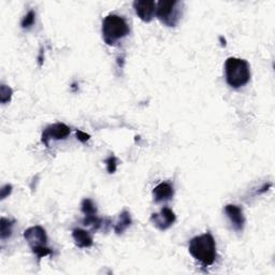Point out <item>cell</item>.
Segmentation results:
<instances>
[{
  "instance_id": "6da1fadb",
  "label": "cell",
  "mask_w": 275,
  "mask_h": 275,
  "mask_svg": "<svg viewBox=\"0 0 275 275\" xmlns=\"http://www.w3.org/2000/svg\"><path fill=\"white\" fill-rule=\"evenodd\" d=\"M188 251L190 255L204 267L212 266L217 257L215 239L210 232L192 238L189 242Z\"/></svg>"
},
{
  "instance_id": "7a4b0ae2",
  "label": "cell",
  "mask_w": 275,
  "mask_h": 275,
  "mask_svg": "<svg viewBox=\"0 0 275 275\" xmlns=\"http://www.w3.org/2000/svg\"><path fill=\"white\" fill-rule=\"evenodd\" d=\"M226 82L230 87L238 89L245 86L251 80V67L245 59L229 57L225 63Z\"/></svg>"
},
{
  "instance_id": "3957f363",
  "label": "cell",
  "mask_w": 275,
  "mask_h": 275,
  "mask_svg": "<svg viewBox=\"0 0 275 275\" xmlns=\"http://www.w3.org/2000/svg\"><path fill=\"white\" fill-rule=\"evenodd\" d=\"M102 38L105 42L114 46L118 44L122 39L127 37L130 28L127 20L118 14H109L102 22Z\"/></svg>"
},
{
  "instance_id": "277c9868",
  "label": "cell",
  "mask_w": 275,
  "mask_h": 275,
  "mask_svg": "<svg viewBox=\"0 0 275 275\" xmlns=\"http://www.w3.org/2000/svg\"><path fill=\"white\" fill-rule=\"evenodd\" d=\"M182 1L177 0H160L157 2L155 16L168 27H175L183 15Z\"/></svg>"
},
{
  "instance_id": "5b68a950",
  "label": "cell",
  "mask_w": 275,
  "mask_h": 275,
  "mask_svg": "<svg viewBox=\"0 0 275 275\" xmlns=\"http://www.w3.org/2000/svg\"><path fill=\"white\" fill-rule=\"evenodd\" d=\"M70 128L63 123L53 124V125L47 126L44 129L42 136H41V141H42L45 146L49 147L51 140H65L67 139V137L70 135Z\"/></svg>"
},
{
  "instance_id": "8992f818",
  "label": "cell",
  "mask_w": 275,
  "mask_h": 275,
  "mask_svg": "<svg viewBox=\"0 0 275 275\" xmlns=\"http://www.w3.org/2000/svg\"><path fill=\"white\" fill-rule=\"evenodd\" d=\"M24 238L29 244L31 251L45 247L47 244V236L41 226H33L24 231Z\"/></svg>"
},
{
  "instance_id": "52a82bcc",
  "label": "cell",
  "mask_w": 275,
  "mask_h": 275,
  "mask_svg": "<svg viewBox=\"0 0 275 275\" xmlns=\"http://www.w3.org/2000/svg\"><path fill=\"white\" fill-rule=\"evenodd\" d=\"M175 221L176 216L174 214V212L167 208V206L162 208L159 213H154V214L150 216V222H152L156 228L160 231L169 229L170 227L175 223Z\"/></svg>"
},
{
  "instance_id": "ba28073f",
  "label": "cell",
  "mask_w": 275,
  "mask_h": 275,
  "mask_svg": "<svg viewBox=\"0 0 275 275\" xmlns=\"http://www.w3.org/2000/svg\"><path fill=\"white\" fill-rule=\"evenodd\" d=\"M157 2L146 1V0H136L134 2V9L136 14L141 20L145 23L152 22L156 14Z\"/></svg>"
},
{
  "instance_id": "9c48e42d",
  "label": "cell",
  "mask_w": 275,
  "mask_h": 275,
  "mask_svg": "<svg viewBox=\"0 0 275 275\" xmlns=\"http://www.w3.org/2000/svg\"><path fill=\"white\" fill-rule=\"evenodd\" d=\"M225 214L228 217L232 228L237 232L243 231L245 226V217L242 208L236 204H227L225 206Z\"/></svg>"
},
{
  "instance_id": "30bf717a",
  "label": "cell",
  "mask_w": 275,
  "mask_h": 275,
  "mask_svg": "<svg viewBox=\"0 0 275 275\" xmlns=\"http://www.w3.org/2000/svg\"><path fill=\"white\" fill-rule=\"evenodd\" d=\"M174 196V188L170 183L162 182L158 184L157 186L153 189V198L154 201L159 203L171 200Z\"/></svg>"
},
{
  "instance_id": "8fae6325",
  "label": "cell",
  "mask_w": 275,
  "mask_h": 275,
  "mask_svg": "<svg viewBox=\"0 0 275 275\" xmlns=\"http://www.w3.org/2000/svg\"><path fill=\"white\" fill-rule=\"evenodd\" d=\"M72 238L74 241V244L78 247H80V249H88V247L93 246L94 244L92 236L89 235L88 231L84 229H81V228L73 229Z\"/></svg>"
},
{
  "instance_id": "7c38bea8",
  "label": "cell",
  "mask_w": 275,
  "mask_h": 275,
  "mask_svg": "<svg viewBox=\"0 0 275 275\" xmlns=\"http://www.w3.org/2000/svg\"><path fill=\"white\" fill-rule=\"evenodd\" d=\"M82 223H83L84 226L91 227L93 231H98V230L102 229L106 225L110 226V224H111V221H110V219H107V218H100V217L97 216V214H96V215L85 216V218L83 219V222H82Z\"/></svg>"
},
{
  "instance_id": "4fadbf2b",
  "label": "cell",
  "mask_w": 275,
  "mask_h": 275,
  "mask_svg": "<svg viewBox=\"0 0 275 275\" xmlns=\"http://www.w3.org/2000/svg\"><path fill=\"white\" fill-rule=\"evenodd\" d=\"M132 216H130V213L127 210H124L120 216H119V221L114 226V231L116 235H123L125 232L130 225H132Z\"/></svg>"
},
{
  "instance_id": "5bb4252c",
  "label": "cell",
  "mask_w": 275,
  "mask_h": 275,
  "mask_svg": "<svg viewBox=\"0 0 275 275\" xmlns=\"http://www.w3.org/2000/svg\"><path fill=\"white\" fill-rule=\"evenodd\" d=\"M14 223L15 221H13V219L1 217V221H0V238L2 241H5L12 236V229Z\"/></svg>"
},
{
  "instance_id": "9a60e30c",
  "label": "cell",
  "mask_w": 275,
  "mask_h": 275,
  "mask_svg": "<svg viewBox=\"0 0 275 275\" xmlns=\"http://www.w3.org/2000/svg\"><path fill=\"white\" fill-rule=\"evenodd\" d=\"M81 211L83 212V214L85 216L96 215L97 214V206H96L95 202L92 200V199L86 198L81 203Z\"/></svg>"
},
{
  "instance_id": "2e32d148",
  "label": "cell",
  "mask_w": 275,
  "mask_h": 275,
  "mask_svg": "<svg viewBox=\"0 0 275 275\" xmlns=\"http://www.w3.org/2000/svg\"><path fill=\"white\" fill-rule=\"evenodd\" d=\"M12 95H13V91H12L11 87L6 86L4 84H2L1 86H0V102H1L2 105L11 101Z\"/></svg>"
},
{
  "instance_id": "e0dca14e",
  "label": "cell",
  "mask_w": 275,
  "mask_h": 275,
  "mask_svg": "<svg viewBox=\"0 0 275 275\" xmlns=\"http://www.w3.org/2000/svg\"><path fill=\"white\" fill-rule=\"evenodd\" d=\"M34 20H36V12H34L33 10H30L23 17L22 23H20V26H22V28H24V29H28L33 25Z\"/></svg>"
},
{
  "instance_id": "ac0fdd59",
  "label": "cell",
  "mask_w": 275,
  "mask_h": 275,
  "mask_svg": "<svg viewBox=\"0 0 275 275\" xmlns=\"http://www.w3.org/2000/svg\"><path fill=\"white\" fill-rule=\"evenodd\" d=\"M105 163L107 164V170L110 174L114 173L116 169H118V158H116L114 155L109 156L105 160Z\"/></svg>"
},
{
  "instance_id": "d6986e66",
  "label": "cell",
  "mask_w": 275,
  "mask_h": 275,
  "mask_svg": "<svg viewBox=\"0 0 275 275\" xmlns=\"http://www.w3.org/2000/svg\"><path fill=\"white\" fill-rule=\"evenodd\" d=\"M34 255L37 256L38 259H41V258H43V257H46V256H51L52 254H53V251L50 249V247H42V249H39V250H36V251H33L32 252Z\"/></svg>"
},
{
  "instance_id": "ffe728a7",
  "label": "cell",
  "mask_w": 275,
  "mask_h": 275,
  "mask_svg": "<svg viewBox=\"0 0 275 275\" xmlns=\"http://www.w3.org/2000/svg\"><path fill=\"white\" fill-rule=\"evenodd\" d=\"M11 192H12V185H9V184L4 185V186L1 188V191H0V198H1V200L10 196Z\"/></svg>"
},
{
  "instance_id": "44dd1931",
  "label": "cell",
  "mask_w": 275,
  "mask_h": 275,
  "mask_svg": "<svg viewBox=\"0 0 275 275\" xmlns=\"http://www.w3.org/2000/svg\"><path fill=\"white\" fill-rule=\"evenodd\" d=\"M77 138L82 143H86L89 139H91V136L87 135L86 133L81 132V130H77Z\"/></svg>"
},
{
  "instance_id": "7402d4cb",
  "label": "cell",
  "mask_w": 275,
  "mask_h": 275,
  "mask_svg": "<svg viewBox=\"0 0 275 275\" xmlns=\"http://www.w3.org/2000/svg\"><path fill=\"white\" fill-rule=\"evenodd\" d=\"M271 187V184H268V185H265V186L263 187V188H261L258 192H257V194H263V192H266L267 190H268V188H270Z\"/></svg>"
}]
</instances>
